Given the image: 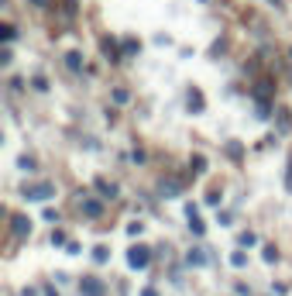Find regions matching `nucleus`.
<instances>
[{
  "instance_id": "obj_1",
  "label": "nucleus",
  "mask_w": 292,
  "mask_h": 296,
  "mask_svg": "<svg viewBox=\"0 0 292 296\" xmlns=\"http://www.w3.org/2000/svg\"><path fill=\"white\" fill-rule=\"evenodd\" d=\"M79 293H83V296H107V286H103L96 276H86V279L79 282Z\"/></svg>"
},
{
  "instance_id": "obj_2",
  "label": "nucleus",
  "mask_w": 292,
  "mask_h": 296,
  "mask_svg": "<svg viewBox=\"0 0 292 296\" xmlns=\"http://www.w3.org/2000/svg\"><path fill=\"white\" fill-rule=\"evenodd\" d=\"M148 258H152V251L144 248V245H138V248H131V255H127V262H131L134 269H144V265H148Z\"/></svg>"
},
{
  "instance_id": "obj_3",
  "label": "nucleus",
  "mask_w": 292,
  "mask_h": 296,
  "mask_svg": "<svg viewBox=\"0 0 292 296\" xmlns=\"http://www.w3.org/2000/svg\"><path fill=\"white\" fill-rule=\"evenodd\" d=\"M52 193H55V190L48 186V182H42V186H31V190H24V197H28V200H48Z\"/></svg>"
},
{
  "instance_id": "obj_4",
  "label": "nucleus",
  "mask_w": 292,
  "mask_h": 296,
  "mask_svg": "<svg viewBox=\"0 0 292 296\" xmlns=\"http://www.w3.org/2000/svg\"><path fill=\"white\" fill-rule=\"evenodd\" d=\"M14 234H17V238H24V234H31V224H28V220H24V217H14Z\"/></svg>"
},
{
  "instance_id": "obj_5",
  "label": "nucleus",
  "mask_w": 292,
  "mask_h": 296,
  "mask_svg": "<svg viewBox=\"0 0 292 296\" xmlns=\"http://www.w3.org/2000/svg\"><path fill=\"white\" fill-rule=\"evenodd\" d=\"M162 193H165V197H175V193H179V182H175V179H169V182L162 179Z\"/></svg>"
},
{
  "instance_id": "obj_6",
  "label": "nucleus",
  "mask_w": 292,
  "mask_h": 296,
  "mask_svg": "<svg viewBox=\"0 0 292 296\" xmlns=\"http://www.w3.org/2000/svg\"><path fill=\"white\" fill-rule=\"evenodd\" d=\"M83 210H86L90 217H100V210H103V207H100L96 200H86V203H83Z\"/></svg>"
},
{
  "instance_id": "obj_7",
  "label": "nucleus",
  "mask_w": 292,
  "mask_h": 296,
  "mask_svg": "<svg viewBox=\"0 0 292 296\" xmlns=\"http://www.w3.org/2000/svg\"><path fill=\"white\" fill-rule=\"evenodd\" d=\"M103 52H107V59H117V55H121V52H117V42H110V38L103 42Z\"/></svg>"
},
{
  "instance_id": "obj_8",
  "label": "nucleus",
  "mask_w": 292,
  "mask_h": 296,
  "mask_svg": "<svg viewBox=\"0 0 292 296\" xmlns=\"http://www.w3.org/2000/svg\"><path fill=\"white\" fill-rule=\"evenodd\" d=\"M65 62H69V69H83V59H79V52H69V55H65Z\"/></svg>"
},
{
  "instance_id": "obj_9",
  "label": "nucleus",
  "mask_w": 292,
  "mask_h": 296,
  "mask_svg": "<svg viewBox=\"0 0 292 296\" xmlns=\"http://www.w3.org/2000/svg\"><path fill=\"white\" fill-rule=\"evenodd\" d=\"M189 110H203V97H200L196 90L189 93Z\"/></svg>"
},
{
  "instance_id": "obj_10",
  "label": "nucleus",
  "mask_w": 292,
  "mask_h": 296,
  "mask_svg": "<svg viewBox=\"0 0 292 296\" xmlns=\"http://www.w3.org/2000/svg\"><path fill=\"white\" fill-rule=\"evenodd\" d=\"M203 262H206V255H203L200 248H196V251H189V265H203Z\"/></svg>"
},
{
  "instance_id": "obj_11",
  "label": "nucleus",
  "mask_w": 292,
  "mask_h": 296,
  "mask_svg": "<svg viewBox=\"0 0 292 296\" xmlns=\"http://www.w3.org/2000/svg\"><path fill=\"white\" fill-rule=\"evenodd\" d=\"M203 169H206V159L196 155V159H193V172H203Z\"/></svg>"
},
{
  "instance_id": "obj_12",
  "label": "nucleus",
  "mask_w": 292,
  "mask_h": 296,
  "mask_svg": "<svg viewBox=\"0 0 292 296\" xmlns=\"http://www.w3.org/2000/svg\"><path fill=\"white\" fill-rule=\"evenodd\" d=\"M96 186H100L103 197H117V190H114V186H107V182H96Z\"/></svg>"
},
{
  "instance_id": "obj_13",
  "label": "nucleus",
  "mask_w": 292,
  "mask_h": 296,
  "mask_svg": "<svg viewBox=\"0 0 292 296\" xmlns=\"http://www.w3.org/2000/svg\"><path fill=\"white\" fill-rule=\"evenodd\" d=\"M189 228H193L196 234H203V220H200V217H189Z\"/></svg>"
},
{
  "instance_id": "obj_14",
  "label": "nucleus",
  "mask_w": 292,
  "mask_h": 296,
  "mask_svg": "<svg viewBox=\"0 0 292 296\" xmlns=\"http://www.w3.org/2000/svg\"><path fill=\"white\" fill-rule=\"evenodd\" d=\"M141 296H155V289H144V293H141Z\"/></svg>"
},
{
  "instance_id": "obj_15",
  "label": "nucleus",
  "mask_w": 292,
  "mask_h": 296,
  "mask_svg": "<svg viewBox=\"0 0 292 296\" xmlns=\"http://www.w3.org/2000/svg\"><path fill=\"white\" fill-rule=\"evenodd\" d=\"M48 296H59V293H55V289H48Z\"/></svg>"
},
{
  "instance_id": "obj_16",
  "label": "nucleus",
  "mask_w": 292,
  "mask_h": 296,
  "mask_svg": "<svg viewBox=\"0 0 292 296\" xmlns=\"http://www.w3.org/2000/svg\"><path fill=\"white\" fill-rule=\"evenodd\" d=\"M34 4H45V0H34Z\"/></svg>"
}]
</instances>
